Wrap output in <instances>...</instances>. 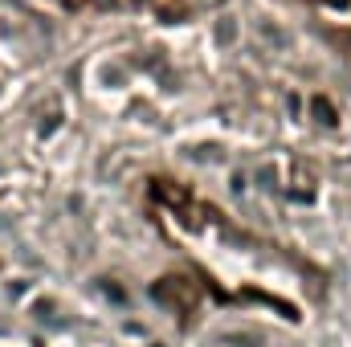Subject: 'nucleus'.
<instances>
[{
    "label": "nucleus",
    "mask_w": 351,
    "mask_h": 347,
    "mask_svg": "<svg viewBox=\"0 0 351 347\" xmlns=\"http://www.w3.org/2000/svg\"><path fill=\"white\" fill-rule=\"evenodd\" d=\"M168 311L176 315H184V311H192V302H196V294H192V282H184V278H164V282H156V290H152Z\"/></svg>",
    "instance_id": "obj_1"
},
{
    "label": "nucleus",
    "mask_w": 351,
    "mask_h": 347,
    "mask_svg": "<svg viewBox=\"0 0 351 347\" xmlns=\"http://www.w3.org/2000/svg\"><path fill=\"white\" fill-rule=\"evenodd\" d=\"M315 115H319L323 123H335V110H331V102H323V98H315Z\"/></svg>",
    "instance_id": "obj_4"
},
{
    "label": "nucleus",
    "mask_w": 351,
    "mask_h": 347,
    "mask_svg": "<svg viewBox=\"0 0 351 347\" xmlns=\"http://www.w3.org/2000/svg\"><path fill=\"white\" fill-rule=\"evenodd\" d=\"M327 4H348V0H327Z\"/></svg>",
    "instance_id": "obj_5"
},
{
    "label": "nucleus",
    "mask_w": 351,
    "mask_h": 347,
    "mask_svg": "<svg viewBox=\"0 0 351 347\" xmlns=\"http://www.w3.org/2000/svg\"><path fill=\"white\" fill-rule=\"evenodd\" d=\"M156 196H160V200H168V204H180V208L188 204V192H184V188H176L172 180H156Z\"/></svg>",
    "instance_id": "obj_3"
},
{
    "label": "nucleus",
    "mask_w": 351,
    "mask_h": 347,
    "mask_svg": "<svg viewBox=\"0 0 351 347\" xmlns=\"http://www.w3.org/2000/svg\"><path fill=\"white\" fill-rule=\"evenodd\" d=\"M298 200H311L315 196V172L306 164H290V184H286Z\"/></svg>",
    "instance_id": "obj_2"
}]
</instances>
